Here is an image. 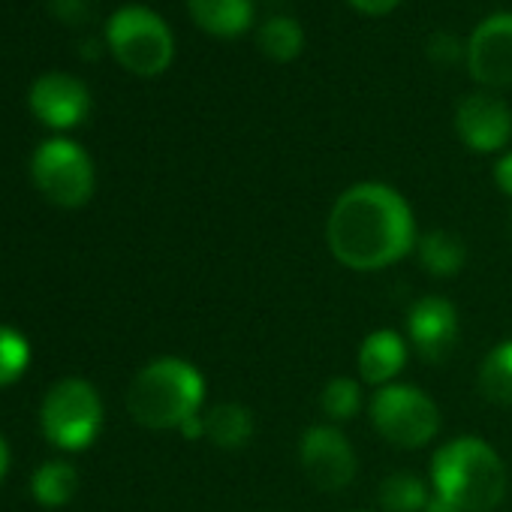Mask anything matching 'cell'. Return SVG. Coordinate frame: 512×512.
Instances as JSON below:
<instances>
[{"label": "cell", "instance_id": "1", "mask_svg": "<svg viewBox=\"0 0 512 512\" xmlns=\"http://www.w3.org/2000/svg\"><path fill=\"white\" fill-rule=\"evenodd\" d=\"M332 256L353 272H380L416 247V223L407 199L380 181L347 187L326 220Z\"/></svg>", "mask_w": 512, "mask_h": 512}, {"label": "cell", "instance_id": "2", "mask_svg": "<svg viewBox=\"0 0 512 512\" xmlns=\"http://www.w3.org/2000/svg\"><path fill=\"white\" fill-rule=\"evenodd\" d=\"M434 494L461 512H491L506 494V467L479 437H455L431 458Z\"/></svg>", "mask_w": 512, "mask_h": 512}, {"label": "cell", "instance_id": "3", "mask_svg": "<svg viewBox=\"0 0 512 512\" xmlns=\"http://www.w3.org/2000/svg\"><path fill=\"white\" fill-rule=\"evenodd\" d=\"M205 380L187 359L163 356L148 362L127 392L130 416L145 428H181L202 413Z\"/></svg>", "mask_w": 512, "mask_h": 512}, {"label": "cell", "instance_id": "4", "mask_svg": "<svg viewBox=\"0 0 512 512\" xmlns=\"http://www.w3.org/2000/svg\"><path fill=\"white\" fill-rule=\"evenodd\" d=\"M106 43L115 61L136 76H157L175 58L169 25L148 7H121L106 22Z\"/></svg>", "mask_w": 512, "mask_h": 512}, {"label": "cell", "instance_id": "5", "mask_svg": "<svg viewBox=\"0 0 512 512\" xmlns=\"http://www.w3.org/2000/svg\"><path fill=\"white\" fill-rule=\"evenodd\" d=\"M40 419L58 449L79 452L88 449L103 428V401L88 380L70 377L49 389Z\"/></svg>", "mask_w": 512, "mask_h": 512}, {"label": "cell", "instance_id": "6", "mask_svg": "<svg viewBox=\"0 0 512 512\" xmlns=\"http://www.w3.org/2000/svg\"><path fill=\"white\" fill-rule=\"evenodd\" d=\"M371 422L392 446L419 449L440 431V410L419 386L389 383L371 398Z\"/></svg>", "mask_w": 512, "mask_h": 512}, {"label": "cell", "instance_id": "7", "mask_svg": "<svg viewBox=\"0 0 512 512\" xmlns=\"http://www.w3.org/2000/svg\"><path fill=\"white\" fill-rule=\"evenodd\" d=\"M31 172L43 196L61 208H79L94 193V163L70 139H49L37 148Z\"/></svg>", "mask_w": 512, "mask_h": 512}, {"label": "cell", "instance_id": "8", "mask_svg": "<svg viewBox=\"0 0 512 512\" xmlns=\"http://www.w3.org/2000/svg\"><path fill=\"white\" fill-rule=\"evenodd\" d=\"M299 461L320 491H341L356 476V452L335 425H311L299 440Z\"/></svg>", "mask_w": 512, "mask_h": 512}, {"label": "cell", "instance_id": "9", "mask_svg": "<svg viewBox=\"0 0 512 512\" xmlns=\"http://www.w3.org/2000/svg\"><path fill=\"white\" fill-rule=\"evenodd\" d=\"M467 70L482 88H512V13H491L467 37Z\"/></svg>", "mask_w": 512, "mask_h": 512}, {"label": "cell", "instance_id": "10", "mask_svg": "<svg viewBox=\"0 0 512 512\" xmlns=\"http://www.w3.org/2000/svg\"><path fill=\"white\" fill-rule=\"evenodd\" d=\"M407 341L416 356L443 365L458 344V311L443 296H422L407 314Z\"/></svg>", "mask_w": 512, "mask_h": 512}, {"label": "cell", "instance_id": "11", "mask_svg": "<svg viewBox=\"0 0 512 512\" xmlns=\"http://www.w3.org/2000/svg\"><path fill=\"white\" fill-rule=\"evenodd\" d=\"M455 133L470 151H500L512 136V112L494 94H470L455 109Z\"/></svg>", "mask_w": 512, "mask_h": 512}, {"label": "cell", "instance_id": "12", "mask_svg": "<svg viewBox=\"0 0 512 512\" xmlns=\"http://www.w3.org/2000/svg\"><path fill=\"white\" fill-rule=\"evenodd\" d=\"M91 94L82 79L70 73H46L31 85V112L52 130H70L85 121Z\"/></svg>", "mask_w": 512, "mask_h": 512}, {"label": "cell", "instance_id": "13", "mask_svg": "<svg viewBox=\"0 0 512 512\" xmlns=\"http://www.w3.org/2000/svg\"><path fill=\"white\" fill-rule=\"evenodd\" d=\"M407 362V341L392 332V329H377L371 332L356 356L359 374L368 386H389Z\"/></svg>", "mask_w": 512, "mask_h": 512}, {"label": "cell", "instance_id": "14", "mask_svg": "<svg viewBox=\"0 0 512 512\" xmlns=\"http://www.w3.org/2000/svg\"><path fill=\"white\" fill-rule=\"evenodd\" d=\"M190 19L211 37L235 40L253 25V0H187Z\"/></svg>", "mask_w": 512, "mask_h": 512}, {"label": "cell", "instance_id": "15", "mask_svg": "<svg viewBox=\"0 0 512 512\" xmlns=\"http://www.w3.org/2000/svg\"><path fill=\"white\" fill-rule=\"evenodd\" d=\"M202 428H205V437L214 446L241 449V446L250 443L256 425H253V413L244 404L226 401V404H217L208 413H202Z\"/></svg>", "mask_w": 512, "mask_h": 512}, {"label": "cell", "instance_id": "16", "mask_svg": "<svg viewBox=\"0 0 512 512\" xmlns=\"http://www.w3.org/2000/svg\"><path fill=\"white\" fill-rule=\"evenodd\" d=\"M416 253H419V263L428 275L434 278H452L461 272L464 260H467V250H464V241L446 229H434V232H425L419 241H416Z\"/></svg>", "mask_w": 512, "mask_h": 512}, {"label": "cell", "instance_id": "17", "mask_svg": "<svg viewBox=\"0 0 512 512\" xmlns=\"http://www.w3.org/2000/svg\"><path fill=\"white\" fill-rule=\"evenodd\" d=\"M256 46H260V52L266 58H272L278 64H287V61L302 55L305 31H302V25L293 16L278 13V16H269L260 25V31H256Z\"/></svg>", "mask_w": 512, "mask_h": 512}, {"label": "cell", "instance_id": "18", "mask_svg": "<svg viewBox=\"0 0 512 512\" xmlns=\"http://www.w3.org/2000/svg\"><path fill=\"white\" fill-rule=\"evenodd\" d=\"M479 392L494 404H512V341H500L488 350L476 374Z\"/></svg>", "mask_w": 512, "mask_h": 512}, {"label": "cell", "instance_id": "19", "mask_svg": "<svg viewBox=\"0 0 512 512\" xmlns=\"http://www.w3.org/2000/svg\"><path fill=\"white\" fill-rule=\"evenodd\" d=\"M31 491H34V500L43 503V506H49V509L64 506L79 491V473L67 461H49V464H43L34 473Z\"/></svg>", "mask_w": 512, "mask_h": 512}, {"label": "cell", "instance_id": "20", "mask_svg": "<svg viewBox=\"0 0 512 512\" xmlns=\"http://www.w3.org/2000/svg\"><path fill=\"white\" fill-rule=\"evenodd\" d=\"M383 512H425L431 494L425 488V482L416 473H392L380 482V494H377Z\"/></svg>", "mask_w": 512, "mask_h": 512}, {"label": "cell", "instance_id": "21", "mask_svg": "<svg viewBox=\"0 0 512 512\" xmlns=\"http://www.w3.org/2000/svg\"><path fill=\"white\" fill-rule=\"evenodd\" d=\"M320 407L332 422H347L362 407V386L350 377H332L320 392Z\"/></svg>", "mask_w": 512, "mask_h": 512}, {"label": "cell", "instance_id": "22", "mask_svg": "<svg viewBox=\"0 0 512 512\" xmlns=\"http://www.w3.org/2000/svg\"><path fill=\"white\" fill-rule=\"evenodd\" d=\"M31 362V344L22 332L0 326V386L16 383Z\"/></svg>", "mask_w": 512, "mask_h": 512}, {"label": "cell", "instance_id": "23", "mask_svg": "<svg viewBox=\"0 0 512 512\" xmlns=\"http://www.w3.org/2000/svg\"><path fill=\"white\" fill-rule=\"evenodd\" d=\"M425 55H428V61H431V64H437V67H452V64H458V61H461V55H467V46H461L455 34H449V31H437V34H431V37H428V43H425Z\"/></svg>", "mask_w": 512, "mask_h": 512}, {"label": "cell", "instance_id": "24", "mask_svg": "<svg viewBox=\"0 0 512 512\" xmlns=\"http://www.w3.org/2000/svg\"><path fill=\"white\" fill-rule=\"evenodd\" d=\"M49 10L58 22L64 25H85L91 22V13H94V4L91 0H49Z\"/></svg>", "mask_w": 512, "mask_h": 512}, {"label": "cell", "instance_id": "25", "mask_svg": "<svg viewBox=\"0 0 512 512\" xmlns=\"http://www.w3.org/2000/svg\"><path fill=\"white\" fill-rule=\"evenodd\" d=\"M494 181L506 196H512V151L500 154V160L494 163Z\"/></svg>", "mask_w": 512, "mask_h": 512}, {"label": "cell", "instance_id": "26", "mask_svg": "<svg viewBox=\"0 0 512 512\" xmlns=\"http://www.w3.org/2000/svg\"><path fill=\"white\" fill-rule=\"evenodd\" d=\"M398 4H401V0H350V7H356V10L365 13V16H386V13H392Z\"/></svg>", "mask_w": 512, "mask_h": 512}, {"label": "cell", "instance_id": "27", "mask_svg": "<svg viewBox=\"0 0 512 512\" xmlns=\"http://www.w3.org/2000/svg\"><path fill=\"white\" fill-rule=\"evenodd\" d=\"M79 55H82V58H88V61H97V58H100V40H94V37L82 40Z\"/></svg>", "mask_w": 512, "mask_h": 512}, {"label": "cell", "instance_id": "28", "mask_svg": "<svg viewBox=\"0 0 512 512\" xmlns=\"http://www.w3.org/2000/svg\"><path fill=\"white\" fill-rule=\"evenodd\" d=\"M425 512H461V509H455V506H452L449 500H443L440 494H431V500H428Z\"/></svg>", "mask_w": 512, "mask_h": 512}, {"label": "cell", "instance_id": "29", "mask_svg": "<svg viewBox=\"0 0 512 512\" xmlns=\"http://www.w3.org/2000/svg\"><path fill=\"white\" fill-rule=\"evenodd\" d=\"M7 467H10V446H7L4 437H0V479H4Z\"/></svg>", "mask_w": 512, "mask_h": 512}, {"label": "cell", "instance_id": "30", "mask_svg": "<svg viewBox=\"0 0 512 512\" xmlns=\"http://www.w3.org/2000/svg\"><path fill=\"white\" fill-rule=\"evenodd\" d=\"M266 4H284V0H266Z\"/></svg>", "mask_w": 512, "mask_h": 512}]
</instances>
